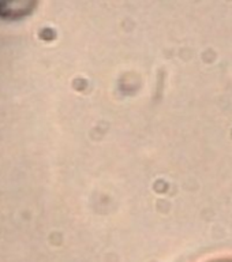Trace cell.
<instances>
[{"mask_svg":"<svg viewBox=\"0 0 232 262\" xmlns=\"http://www.w3.org/2000/svg\"><path fill=\"white\" fill-rule=\"evenodd\" d=\"M38 0H0V19L19 20L30 15Z\"/></svg>","mask_w":232,"mask_h":262,"instance_id":"1","label":"cell"},{"mask_svg":"<svg viewBox=\"0 0 232 262\" xmlns=\"http://www.w3.org/2000/svg\"><path fill=\"white\" fill-rule=\"evenodd\" d=\"M224 262H229V261H224Z\"/></svg>","mask_w":232,"mask_h":262,"instance_id":"2","label":"cell"}]
</instances>
